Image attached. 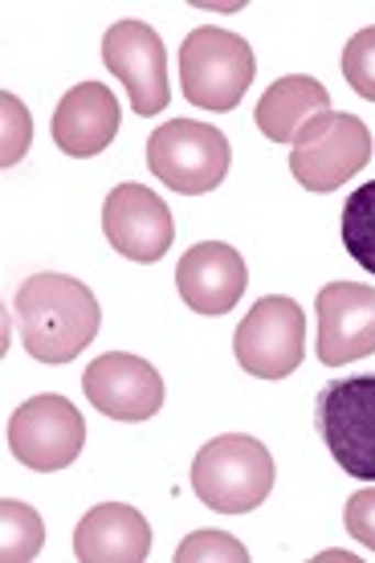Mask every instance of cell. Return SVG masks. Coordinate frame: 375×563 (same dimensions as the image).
I'll return each instance as SVG.
<instances>
[{
  "label": "cell",
  "mask_w": 375,
  "mask_h": 563,
  "mask_svg": "<svg viewBox=\"0 0 375 563\" xmlns=\"http://www.w3.org/2000/svg\"><path fill=\"white\" fill-rule=\"evenodd\" d=\"M0 560L4 563H25L42 555L45 543V527L37 519V510L16 503V498H4L0 503Z\"/></svg>",
  "instance_id": "ac0fdd59"
},
{
  "label": "cell",
  "mask_w": 375,
  "mask_h": 563,
  "mask_svg": "<svg viewBox=\"0 0 375 563\" xmlns=\"http://www.w3.org/2000/svg\"><path fill=\"white\" fill-rule=\"evenodd\" d=\"M86 400L111 421H152L164 409V380L147 360L131 352H107L86 367Z\"/></svg>",
  "instance_id": "7c38bea8"
},
{
  "label": "cell",
  "mask_w": 375,
  "mask_h": 563,
  "mask_svg": "<svg viewBox=\"0 0 375 563\" xmlns=\"http://www.w3.org/2000/svg\"><path fill=\"white\" fill-rule=\"evenodd\" d=\"M339 238L367 274H375V180L360 184L339 212Z\"/></svg>",
  "instance_id": "e0dca14e"
},
{
  "label": "cell",
  "mask_w": 375,
  "mask_h": 563,
  "mask_svg": "<svg viewBox=\"0 0 375 563\" xmlns=\"http://www.w3.org/2000/svg\"><path fill=\"white\" fill-rule=\"evenodd\" d=\"M348 531L355 543H363L367 551H375V486L355 490L348 498Z\"/></svg>",
  "instance_id": "7402d4cb"
},
{
  "label": "cell",
  "mask_w": 375,
  "mask_h": 563,
  "mask_svg": "<svg viewBox=\"0 0 375 563\" xmlns=\"http://www.w3.org/2000/svg\"><path fill=\"white\" fill-rule=\"evenodd\" d=\"M315 314H319L315 352L327 367L355 364L375 352V286L327 282L315 298Z\"/></svg>",
  "instance_id": "30bf717a"
},
{
  "label": "cell",
  "mask_w": 375,
  "mask_h": 563,
  "mask_svg": "<svg viewBox=\"0 0 375 563\" xmlns=\"http://www.w3.org/2000/svg\"><path fill=\"white\" fill-rule=\"evenodd\" d=\"M74 555L82 563H143L152 555V527L126 503H102L78 522Z\"/></svg>",
  "instance_id": "9a60e30c"
},
{
  "label": "cell",
  "mask_w": 375,
  "mask_h": 563,
  "mask_svg": "<svg viewBox=\"0 0 375 563\" xmlns=\"http://www.w3.org/2000/svg\"><path fill=\"white\" fill-rule=\"evenodd\" d=\"M250 286V266L224 241H200L176 266V290L196 314H229Z\"/></svg>",
  "instance_id": "4fadbf2b"
},
{
  "label": "cell",
  "mask_w": 375,
  "mask_h": 563,
  "mask_svg": "<svg viewBox=\"0 0 375 563\" xmlns=\"http://www.w3.org/2000/svg\"><path fill=\"white\" fill-rule=\"evenodd\" d=\"M257 62L250 42L233 29L200 25L180 45V90L200 111H233L250 90Z\"/></svg>",
  "instance_id": "3957f363"
},
{
  "label": "cell",
  "mask_w": 375,
  "mask_h": 563,
  "mask_svg": "<svg viewBox=\"0 0 375 563\" xmlns=\"http://www.w3.org/2000/svg\"><path fill=\"white\" fill-rule=\"evenodd\" d=\"M0 111H4V143H0V164L13 168L16 159L29 152V135H33V123H29L25 102L13 99V95H0Z\"/></svg>",
  "instance_id": "44dd1931"
},
{
  "label": "cell",
  "mask_w": 375,
  "mask_h": 563,
  "mask_svg": "<svg viewBox=\"0 0 375 563\" xmlns=\"http://www.w3.org/2000/svg\"><path fill=\"white\" fill-rule=\"evenodd\" d=\"M372 159V131L348 111H322L310 119L290 152V176L306 192H334L360 176Z\"/></svg>",
  "instance_id": "8992f818"
},
{
  "label": "cell",
  "mask_w": 375,
  "mask_h": 563,
  "mask_svg": "<svg viewBox=\"0 0 375 563\" xmlns=\"http://www.w3.org/2000/svg\"><path fill=\"white\" fill-rule=\"evenodd\" d=\"M205 560H236L250 563V551L241 548L233 536L224 531H196L176 548V563H205Z\"/></svg>",
  "instance_id": "ffe728a7"
},
{
  "label": "cell",
  "mask_w": 375,
  "mask_h": 563,
  "mask_svg": "<svg viewBox=\"0 0 375 563\" xmlns=\"http://www.w3.org/2000/svg\"><path fill=\"white\" fill-rule=\"evenodd\" d=\"M192 490L209 510L250 515L274 490V457L257 437H212L192 462Z\"/></svg>",
  "instance_id": "7a4b0ae2"
},
{
  "label": "cell",
  "mask_w": 375,
  "mask_h": 563,
  "mask_svg": "<svg viewBox=\"0 0 375 563\" xmlns=\"http://www.w3.org/2000/svg\"><path fill=\"white\" fill-rule=\"evenodd\" d=\"M86 445V421L66 396H33L9 421V450L21 465L54 474L78 462Z\"/></svg>",
  "instance_id": "ba28073f"
},
{
  "label": "cell",
  "mask_w": 375,
  "mask_h": 563,
  "mask_svg": "<svg viewBox=\"0 0 375 563\" xmlns=\"http://www.w3.org/2000/svg\"><path fill=\"white\" fill-rule=\"evenodd\" d=\"M107 70L126 86L135 114H159L172 102L167 86V49L147 21H114L102 37Z\"/></svg>",
  "instance_id": "9c48e42d"
},
{
  "label": "cell",
  "mask_w": 375,
  "mask_h": 563,
  "mask_svg": "<svg viewBox=\"0 0 375 563\" xmlns=\"http://www.w3.org/2000/svg\"><path fill=\"white\" fill-rule=\"evenodd\" d=\"M343 78L360 99L375 102V25L360 29L348 45H343Z\"/></svg>",
  "instance_id": "d6986e66"
},
{
  "label": "cell",
  "mask_w": 375,
  "mask_h": 563,
  "mask_svg": "<svg viewBox=\"0 0 375 563\" xmlns=\"http://www.w3.org/2000/svg\"><path fill=\"white\" fill-rule=\"evenodd\" d=\"M233 164V147L224 131L196 119H167L147 135V168L159 184L180 197H200L221 188Z\"/></svg>",
  "instance_id": "277c9868"
},
{
  "label": "cell",
  "mask_w": 375,
  "mask_h": 563,
  "mask_svg": "<svg viewBox=\"0 0 375 563\" xmlns=\"http://www.w3.org/2000/svg\"><path fill=\"white\" fill-rule=\"evenodd\" d=\"M236 364L257 380H286L306 360V314L286 295L257 298L233 335Z\"/></svg>",
  "instance_id": "52a82bcc"
},
{
  "label": "cell",
  "mask_w": 375,
  "mask_h": 563,
  "mask_svg": "<svg viewBox=\"0 0 375 563\" xmlns=\"http://www.w3.org/2000/svg\"><path fill=\"white\" fill-rule=\"evenodd\" d=\"M102 233L119 254L143 266H155L176 241L172 212L147 184H114L102 205Z\"/></svg>",
  "instance_id": "8fae6325"
},
{
  "label": "cell",
  "mask_w": 375,
  "mask_h": 563,
  "mask_svg": "<svg viewBox=\"0 0 375 563\" xmlns=\"http://www.w3.org/2000/svg\"><path fill=\"white\" fill-rule=\"evenodd\" d=\"M322 111H331V90H327L319 78H310V74H286V78H278V82L257 99L253 119H257V128H262L265 140L294 143L298 131H302L310 119H319Z\"/></svg>",
  "instance_id": "2e32d148"
},
{
  "label": "cell",
  "mask_w": 375,
  "mask_h": 563,
  "mask_svg": "<svg viewBox=\"0 0 375 563\" xmlns=\"http://www.w3.org/2000/svg\"><path fill=\"white\" fill-rule=\"evenodd\" d=\"M315 429L348 478L375 482V372L327 384L315 396Z\"/></svg>",
  "instance_id": "5b68a950"
},
{
  "label": "cell",
  "mask_w": 375,
  "mask_h": 563,
  "mask_svg": "<svg viewBox=\"0 0 375 563\" xmlns=\"http://www.w3.org/2000/svg\"><path fill=\"white\" fill-rule=\"evenodd\" d=\"M21 343L42 364H70L90 347L102 327L95 290L70 274H33L13 298Z\"/></svg>",
  "instance_id": "6da1fadb"
},
{
  "label": "cell",
  "mask_w": 375,
  "mask_h": 563,
  "mask_svg": "<svg viewBox=\"0 0 375 563\" xmlns=\"http://www.w3.org/2000/svg\"><path fill=\"white\" fill-rule=\"evenodd\" d=\"M123 111L114 102V90L102 82H82L70 86L66 99L57 102L54 111V143L74 159L107 152L119 135Z\"/></svg>",
  "instance_id": "5bb4252c"
}]
</instances>
